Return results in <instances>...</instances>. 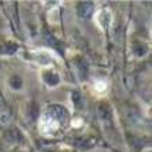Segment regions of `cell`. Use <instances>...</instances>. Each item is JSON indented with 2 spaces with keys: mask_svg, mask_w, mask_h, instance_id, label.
Wrapping results in <instances>:
<instances>
[{
  "mask_svg": "<svg viewBox=\"0 0 152 152\" xmlns=\"http://www.w3.org/2000/svg\"><path fill=\"white\" fill-rule=\"evenodd\" d=\"M81 125V121L80 119H75V121H73V126H80Z\"/></svg>",
  "mask_w": 152,
  "mask_h": 152,
  "instance_id": "cell-4",
  "label": "cell"
},
{
  "mask_svg": "<svg viewBox=\"0 0 152 152\" xmlns=\"http://www.w3.org/2000/svg\"><path fill=\"white\" fill-rule=\"evenodd\" d=\"M94 90H95L98 94H104L107 90H108V84H107L105 81L99 80V81H97V83L94 84Z\"/></svg>",
  "mask_w": 152,
  "mask_h": 152,
  "instance_id": "cell-3",
  "label": "cell"
},
{
  "mask_svg": "<svg viewBox=\"0 0 152 152\" xmlns=\"http://www.w3.org/2000/svg\"><path fill=\"white\" fill-rule=\"evenodd\" d=\"M58 129V121L50 114H43L39 122V131L44 137H51Z\"/></svg>",
  "mask_w": 152,
  "mask_h": 152,
  "instance_id": "cell-1",
  "label": "cell"
},
{
  "mask_svg": "<svg viewBox=\"0 0 152 152\" xmlns=\"http://www.w3.org/2000/svg\"><path fill=\"white\" fill-rule=\"evenodd\" d=\"M95 20L98 23V26L102 28V30H107L110 24H111V13L108 9H102L101 12H98V14L95 16Z\"/></svg>",
  "mask_w": 152,
  "mask_h": 152,
  "instance_id": "cell-2",
  "label": "cell"
}]
</instances>
